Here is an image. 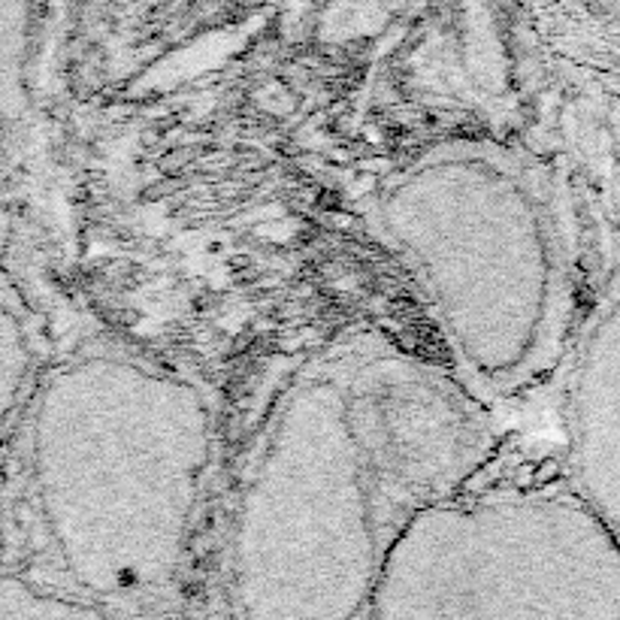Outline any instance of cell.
Segmentation results:
<instances>
[{
	"instance_id": "8",
	"label": "cell",
	"mask_w": 620,
	"mask_h": 620,
	"mask_svg": "<svg viewBox=\"0 0 620 620\" xmlns=\"http://www.w3.org/2000/svg\"><path fill=\"white\" fill-rule=\"evenodd\" d=\"M557 62L620 79V0H527Z\"/></svg>"
},
{
	"instance_id": "4",
	"label": "cell",
	"mask_w": 620,
	"mask_h": 620,
	"mask_svg": "<svg viewBox=\"0 0 620 620\" xmlns=\"http://www.w3.org/2000/svg\"><path fill=\"white\" fill-rule=\"evenodd\" d=\"M378 620H620V542L554 461L436 499L381 569Z\"/></svg>"
},
{
	"instance_id": "7",
	"label": "cell",
	"mask_w": 620,
	"mask_h": 620,
	"mask_svg": "<svg viewBox=\"0 0 620 620\" xmlns=\"http://www.w3.org/2000/svg\"><path fill=\"white\" fill-rule=\"evenodd\" d=\"M46 318L13 267L0 264V451L10 442L49 366Z\"/></svg>"
},
{
	"instance_id": "6",
	"label": "cell",
	"mask_w": 620,
	"mask_h": 620,
	"mask_svg": "<svg viewBox=\"0 0 620 620\" xmlns=\"http://www.w3.org/2000/svg\"><path fill=\"white\" fill-rule=\"evenodd\" d=\"M37 143L31 0H0V197L13 200ZM13 212V207H10Z\"/></svg>"
},
{
	"instance_id": "5",
	"label": "cell",
	"mask_w": 620,
	"mask_h": 620,
	"mask_svg": "<svg viewBox=\"0 0 620 620\" xmlns=\"http://www.w3.org/2000/svg\"><path fill=\"white\" fill-rule=\"evenodd\" d=\"M563 70V143L582 209V297L557 376V463L620 542V79Z\"/></svg>"
},
{
	"instance_id": "2",
	"label": "cell",
	"mask_w": 620,
	"mask_h": 620,
	"mask_svg": "<svg viewBox=\"0 0 620 620\" xmlns=\"http://www.w3.org/2000/svg\"><path fill=\"white\" fill-rule=\"evenodd\" d=\"M219 463V409L119 336L52 354L0 451L3 566L131 608L182 582Z\"/></svg>"
},
{
	"instance_id": "1",
	"label": "cell",
	"mask_w": 620,
	"mask_h": 620,
	"mask_svg": "<svg viewBox=\"0 0 620 620\" xmlns=\"http://www.w3.org/2000/svg\"><path fill=\"white\" fill-rule=\"evenodd\" d=\"M497 451L487 406L381 333L306 352L264 409L224 521V584L248 620H361L418 511Z\"/></svg>"
},
{
	"instance_id": "10",
	"label": "cell",
	"mask_w": 620,
	"mask_h": 620,
	"mask_svg": "<svg viewBox=\"0 0 620 620\" xmlns=\"http://www.w3.org/2000/svg\"><path fill=\"white\" fill-rule=\"evenodd\" d=\"M0 566H3V511H0Z\"/></svg>"
},
{
	"instance_id": "3",
	"label": "cell",
	"mask_w": 620,
	"mask_h": 620,
	"mask_svg": "<svg viewBox=\"0 0 620 620\" xmlns=\"http://www.w3.org/2000/svg\"><path fill=\"white\" fill-rule=\"evenodd\" d=\"M366 221L418 281L463 388L487 406L557 376L582 297L563 152L445 140L378 179Z\"/></svg>"
},
{
	"instance_id": "9",
	"label": "cell",
	"mask_w": 620,
	"mask_h": 620,
	"mask_svg": "<svg viewBox=\"0 0 620 620\" xmlns=\"http://www.w3.org/2000/svg\"><path fill=\"white\" fill-rule=\"evenodd\" d=\"M10 240H13V212L7 207V200L0 197V264H7Z\"/></svg>"
}]
</instances>
